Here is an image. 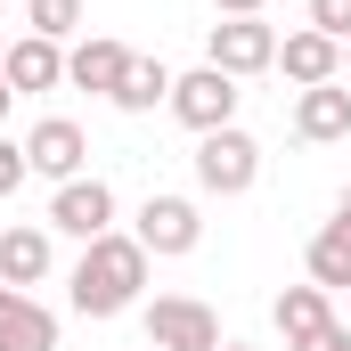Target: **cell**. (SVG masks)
Returning a JSON list of instances; mask_svg holds the SVG:
<instances>
[{
	"label": "cell",
	"instance_id": "cell-1",
	"mask_svg": "<svg viewBox=\"0 0 351 351\" xmlns=\"http://www.w3.org/2000/svg\"><path fill=\"white\" fill-rule=\"evenodd\" d=\"M147 245L139 237H123V229H106V237H90L74 278H66V294H74V311L82 319H123L131 302H139V286H147Z\"/></svg>",
	"mask_w": 351,
	"mask_h": 351
},
{
	"label": "cell",
	"instance_id": "cell-2",
	"mask_svg": "<svg viewBox=\"0 0 351 351\" xmlns=\"http://www.w3.org/2000/svg\"><path fill=\"white\" fill-rule=\"evenodd\" d=\"M254 180H262V139L254 131L229 123V131H204L196 139V188L204 196H245Z\"/></svg>",
	"mask_w": 351,
	"mask_h": 351
},
{
	"label": "cell",
	"instance_id": "cell-3",
	"mask_svg": "<svg viewBox=\"0 0 351 351\" xmlns=\"http://www.w3.org/2000/svg\"><path fill=\"white\" fill-rule=\"evenodd\" d=\"M204 66H221L229 82L269 74V66H278V33H269L262 16H221V25L204 33Z\"/></svg>",
	"mask_w": 351,
	"mask_h": 351
},
{
	"label": "cell",
	"instance_id": "cell-4",
	"mask_svg": "<svg viewBox=\"0 0 351 351\" xmlns=\"http://www.w3.org/2000/svg\"><path fill=\"white\" fill-rule=\"evenodd\" d=\"M131 237H139L156 262H180V254H196V245H204V213H196V196H147Z\"/></svg>",
	"mask_w": 351,
	"mask_h": 351
},
{
	"label": "cell",
	"instance_id": "cell-5",
	"mask_svg": "<svg viewBox=\"0 0 351 351\" xmlns=\"http://www.w3.org/2000/svg\"><path fill=\"white\" fill-rule=\"evenodd\" d=\"M237 98H245V90L229 82L221 66H196V74H180V82H172V114L204 139V131H229V123H237Z\"/></svg>",
	"mask_w": 351,
	"mask_h": 351
},
{
	"label": "cell",
	"instance_id": "cell-6",
	"mask_svg": "<svg viewBox=\"0 0 351 351\" xmlns=\"http://www.w3.org/2000/svg\"><path fill=\"white\" fill-rule=\"evenodd\" d=\"M147 343L156 351H221V319L196 294H156L147 302Z\"/></svg>",
	"mask_w": 351,
	"mask_h": 351
},
{
	"label": "cell",
	"instance_id": "cell-7",
	"mask_svg": "<svg viewBox=\"0 0 351 351\" xmlns=\"http://www.w3.org/2000/svg\"><path fill=\"white\" fill-rule=\"evenodd\" d=\"M49 229H58V237H106V229H114V188H106V180L98 172H82V180H66V188H58V196H49Z\"/></svg>",
	"mask_w": 351,
	"mask_h": 351
},
{
	"label": "cell",
	"instance_id": "cell-8",
	"mask_svg": "<svg viewBox=\"0 0 351 351\" xmlns=\"http://www.w3.org/2000/svg\"><path fill=\"white\" fill-rule=\"evenodd\" d=\"M49 269H58V229H49V221H16V229H0V286L33 294Z\"/></svg>",
	"mask_w": 351,
	"mask_h": 351
},
{
	"label": "cell",
	"instance_id": "cell-9",
	"mask_svg": "<svg viewBox=\"0 0 351 351\" xmlns=\"http://www.w3.org/2000/svg\"><path fill=\"white\" fill-rule=\"evenodd\" d=\"M82 156H90V139H82V123H66V114H49V123H33L25 131V164L41 180H82Z\"/></svg>",
	"mask_w": 351,
	"mask_h": 351
},
{
	"label": "cell",
	"instance_id": "cell-10",
	"mask_svg": "<svg viewBox=\"0 0 351 351\" xmlns=\"http://www.w3.org/2000/svg\"><path fill=\"white\" fill-rule=\"evenodd\" d=\"M278 74H286L294 90L343 82V41H327L319 25H302V33H286V41H278Z\"/></svg>",
	"mask_w": 351,
	"mask_h": 351
},
{
	"label": "cell",
	"instance_id": "cell-11",
	"mask_svg": "<svg viewBox=\"0 0 351 351\" xmlns=\"http://www.w3.org/2000/svg\"><path fill=\"white\" fill-rule=\"evenodd\" d=\"M294 139H311V147H335V139H351V82L294 90Z\"/></svg>",
	"mask_w": 351,
	"mask_h": 351
},
{
	"label": "cell",
	"instance_id": "cell-12",
	"mask_svg": "<svg viewBox=\"0 0 351 351\" xmlns=\"http://www.w3.org/2000/svg\"><path fill=\"white\" fill-rule=\"evenodd\" d=\"M0 74H8V90L41 98V90H58V82H66V41H41V33H16V41H8V58H0Z\"/></svg>",
	"mask_w": 351,
	"mask_h": 351
},
{
	"label": "cell",
	"instance_id": "cell-13",
	"mask_svg": "<svg viewBox=\"0 0 351 351\" xmlns=\"http://www.w3.org/2000/svg\"><path fill=\"white\" fill-rule=\"evenodd\" d=\"M327 327H335L327 286H286V294H278V335H286V351H319Z\"/></svg>",
	"mask_w": 351,
	"mask_h": 351
},
{
	"label": "cell",
	"instance_id": "cell-14",
	"mask_svg": "<svg viewBox=\"0 0 351 351\" xmlns=\"http://www.w3.org/2000/svg\"><path fill=\"white\" fill-rule=\"evenodd\" d=\"M123 66H131V49H123V41H106V33H90V41L66 49V82L90 90V98H114V90H123Z\"/></svg>",
	"mask_w": 351,
	"mask_h": 351
},
{
	"label": "cell",
	"instance_id": "cell-15",
	"mask_svg": "<svg viewBox=\"0 0 351 351\" xmlns=\"http://www.w3.org/2000/svg\"><path fill=\"white\" fill-rule=\"evenodd\" d=\"M0 351H58V311H41L33 294L0 286Z\"/></svg>",
	"mask_w": 351,
	"mask_h": 351
},
{
	"label": "cell",
	"instance_id": "cell-16",
	"mask_svg": "<svg viewBox=\"0 0 351 351\" xmlns=\"http://www.w3.org/2000/svg\"><path fill=\"white\" fill-rule=\"evenodd\" d=\"M302 269H311V286H327V294L351 286V213H335V221L302 245Z\"/></svg>",
	"mask_w": 351,
	"mask_h": 351
},
{
	"label": "cell",
	"instance_id": "cell-17",
	"mask_svg": "<svg viewBox=\"0 0 351 351\" xmlns=\"http://www.w3.org/2000/svg\"><path fill=\"white\" fill-rule=\"evenodd\" d=\"M172 66H164V58H139V49H131V66H123V90H114V106H123V114H156V106H172Z\"/></svg>",
	"mask_w": 351,
	"mask_h": 351
},
{
	"label": "cell",
	"instance_id": "cell-18",
	"mask_svg": "<svg viewBox=\"0 0 351 351\" xmlns=\"http://www.w3.org/2000/svg\"><path fill=\"white\" fill-rule=\"evenodd\" d=\"M25 33H41V41H74V33H82V0H25Z\"/></svg>",
	"mask_w": 351,
	"mask_h": 351
},
{
	"label": "cell",
	"instance_id": "cell-19",
	"mask_svg": "<svg viewBox=\"0 0 351 351\" xmlns=\"http://www.w3.org/2000/svg\"><path fill=\"white\" fill-rule=\"evenodd\" d=\"M25 172H33V164H25V139H8V131H0V196H16Z\"/></svg>",
	"mask_w": 351,
	"mask_h": 351
},
{
	"label": "cell",
	"instance_id": "cell-20",
	"mask_svg": "<svg viewBox=\"0 0 351 351\" xmlns=\"http://www.w3.org/2000/svg\"><path fill=\"white\" fill-rule=\"evenodd\" d=\"M311 25L327 41H351V0H311Z\"/></svg>",
	"mask_w": 351,
	"mask_h": 351
},
{
	"label": "cell",
	"instance_id": "cell-21",
	"mask_svg": "<svg viewBox=\"0 0 351 351\" xmlns=\"http://www.w3.org/2000/svg\"><path fill=\"white\" fill-rule=\"evenodd\" d=\"M213 8H221V16H262L269 0H213Z\"/></svg>",
	"mask_w": 351,
	"mask_h": 351
},
{
	"label": "cell",
	"instance_id": "cell-22",
	"mask_svg": "<svg viewBox=\"0 0 351 351\" xmlns=\"http://www.w3.org/2000/svg\"><path fill=\"white\" fill-rule=\"evenodd\" d=\"M8 114H16V90H8V74H0V123H8Z\"/></svg>",
	"mask_w": 351,
	"mask_h": 351
},
{
	"label": "cell",
	"instance_id": "cell-23",
	"mask_svg": "<svg viewBox=\"0 0 351 351\" xmlns=\"http://www.w3.org/2000/svg\"><path fill=\"white\" fill-rule=\"evenodd\" d=\"M8 41H16V33H0V58H8Z\"/></svg>",
	"mask_w": 351,
	"mask_h": 351
},
{
	"label": "cell",
	"instance_id": "cell-24",
	"mask_svg": "<svg viewBox=\"0 0 351 351\" xmlns=\"http://www.w3.org/2000/svg\"><path fill=\"white\" fill-rule=\"evenodd\" d=\"M335 213H351V188H343V204H335Z\"/></svg>",
	"mask_w": 351,
	"mask_h": 351
},
{
	"label": "cell",
	"instance_id": "cell-25",
	"mask_svg": "<svg viewBox=\"0 0 351 351\" xmlns=\"http://www.w3.org/2000/svg\"><path fill=\"white\" fill-rule=\"evenodd\" d=\"M343 74H351V41H343Z\"/></svg>",
	"mask_w": 351,
	"mask_h": 351
},
{
	"label": "cell",
	"instance_id": "cell-26",
	"mask_svg": "<svg viewBox=\"0 0 351 351\" xmlns=\"http://www.w3.org/2000/svg\"><path fill=\"white\" fill-rule=\"evenodd\" d=\"M221 351H254V343H221Z\"/></svg>",
	"mask_w": 351,
	"mask_h": 351
},
{
	"label": "cell",
	"instance_id": "cell-27",
	"mask_svg": "<svg viewBox=\"0 0 351 351\" xmlns=\"http://www.w3.org/2000/svg\"><path fill=\"white\" fill-rule=\"evenodd\" d=\"M139 351H156V343H139Z\"/></svg>",
	"mask_w": 351,
	"mask_h": 351
}]
</instances>
